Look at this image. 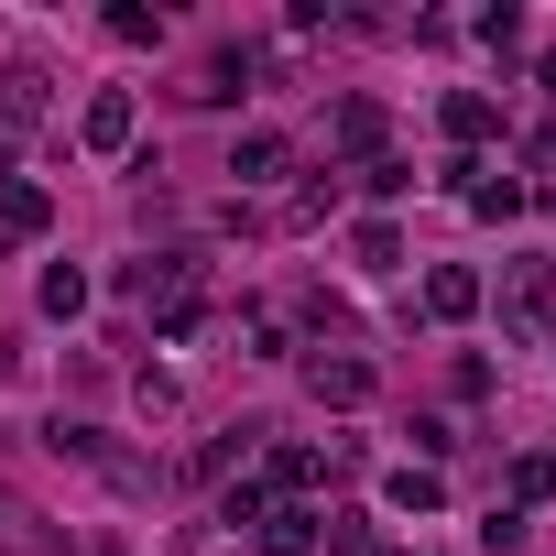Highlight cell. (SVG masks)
I'll use <instances>...</instances> for the list:
<instances>
[{
	"label": "cell",
	"mask_w": 556,
	"mask_h": 556,
	"mask_svg": "<svg viewBox=\"0 0 556 556\" xmlns=\"http://www.w3.org/2000/svg\"><path fill=\"white\" fill-rule=\"evenodd\" d=\"M77 306H88V285H77V273L55 262V273H45V317H77Z\"/></svg>",
	"instance_id": "11"
},
{
	"label": "cell",
	"mask_w": 556,
	"mask_h": 556,
	"mask_svg": "<svg viewBox=\"0 0 556 556\" xmlns=\"http://www.w3.org/2000/svg\"><path fill=\"white\" fill-rule=\"evenodd\" d=\"M339 142H350V153H371V142H382V110H371V99H350V110H339Z\"/></svg>",
	"instance_id": "8"
},
{
	"label": "cell",
	"mask_w": 556,
	"mask_h": 556,
	"mask_svg": "<svg viewBox=\"0 0 556 556\" xmlns=\"http://www.w3.org/2000/svg\"><path fill=\"white\" fill-rule=\"evenodd\" d=\"M317 534H328V556H371V523H361V513H328Z\"/></svg>",
	"instance_id": "10"
},
{
	"label": "cell",
	"mask_w": 556,
	"mask_h": 556,
	"mask_svg": "<svg viewBox=\"0 0 556 556\" xmlns=\"http://www.w3.org/2000/svg\"><path fill=\"white\" fill-rule=\"evenodd\" d=\"M502 328L513 339H545L556 328V273L545 262H502Z\"/></svg>",
	"instance_id": "1"
},
{
	"label": "cell",
	"mask_w": 556,
	"mask_h": 556,
	"mask_svg": "<svg viewBox=\"0 0 556 556\" xmlns=\"http://www.w3.org/2000/svg\"><path fill=\"white\" fill-rule=\"evenodd\" d=\"M262 556H317V513H262Z\"/></svg>",
	"instance_id": "5"
},
{
	"label": "cell",
	"mask_w": 556,
	"mask_h": 556,
	"mask_svg": "<svg viewBox=\"0 0 556 556\" xmlns=\"http://www.w3.org/2000/svg\"><path fill=\"white\" fill-rule=\"evenodd\" d=\"M393 502H404V513H437L447 491H437V469H393Z\"/></svg>",
	"instance_id": "9"
},
{
	"label": "cell",
	"mask_w": 556,
	"mask_h": 556,
	"mask_svg": "<svg viewBox=\"0 0 556 556\" xmlns=\"http://www.w3.org/2000/svg\"><path fill=\"white\" fill-rule=\"evenodd\" d=\"M12 153H23V142H12V131H0V175H12Z\"/></svg>",
	"instance_id": "14"
},
{
	"label": "cell",
	"mask_w": 556,
	"mask_h": 556,
	"mask_svg": "<svg viewBox=\"0 0 556 556\" xmlns=\"http://www.w3.org/2000/svg\"><path fill=\"white\" fill-rule=\"evenodd\" d=\"M285 164H295V153H285V131H240V142H229V175H240V186H273Z\"/></svg>",
	"instance_id": "2"
},
{
	"label": "cell",
	"mask_w": 556,
	"mask_h": 556,
	"mask_svg": "<svg viewBox=\"0 0 556 556\" xmlns=\"http://www.w3.org/2000/svg\"><path fill=\"white\" fill-rule=\"evenodd\" d=\"M77 131H88V153H121V142H131V88H99Z\"/></svg>",
	"instance_id": "3"
},
{
	"label": "cell",
	"mask_w": 556,
	"mask_h": 556,
	"mask_svg": "<svg viewBox=\"0 0 556 556\" xmlns=\"http://www.w3.org/2000/svg\"><path fill=\"white\" fill-rule=\"evenodd\" d=\"M55 207H45V186H0V240H23V229H45Z\"/></svg>",
	"instance_id": "6"
},
{
	"label": "cell",
	"mask_w": 556,
	"mask_h": 556,
	"mask_svg": "<svg viewBox=\"0 0 556 556\" xmlns=\"http://www.w3.org/2000/svg\"><path fill=\"white\" fill-rule=\"evenodd\" d=\"M317 404H371V361H317Z\"/></svg>",
	"instance_id": "4"
},
{
	"label": "cell",
	"mask_w": 556,
	"mask_h": 556,
	"mask_svg": "<svg viewBox=\"0 0 556 556\" xmlns=\"http://www.w3.org/2000/svg\"><path fill=\"white\" fill-rule=\"evenodd\" d=\"M545 491H556V469H545V458H513V513H523V502H545Z\"/></svg>",
	"instance_id": "13"
},
{
	"label": "cell",
	"mask_w": 556,
	"mask_h": 556,
	"mask_svg": "<svg viewBox=\"0 0 556 556\" xmlns=\"http://www.w3.org/2000/svg\"><path fill=\"white\" fill-rule=\"evenodd\" d=\"M469 207H480V218H513V207H523V186H513V175H491V186H469Z\"/></svg>",
	"instance_id": "12"
},
{
	"label": "cell",
	"mask_w": 556,
	"mask_h": 556,
	"mask_svg": "<svg viewBox=\"0 0 556 556\" xmlns=\"http://www.w3.org/2000/svg\"><path fill=\"white\" fill-rule=\"evenodd\" d=\"M0 382H12V350H0Z\"/></svg>",
	"instance_id": "15"
},
{
	"label": "cell",
	"mask_w": 556,
	"mask_h": 556,
	"mask_svg": "<svg viewBox=\"0 0 556 556\" xmlns=\"http://www.w3.org/2000/svg\"><path fill=\"white\" fill-rule=\"evenodd\" d=\"M426 306H437V317H469L480 285H469V273H426Z\"/></svg>",
	"instance_id": "7"
}]
</instances>
